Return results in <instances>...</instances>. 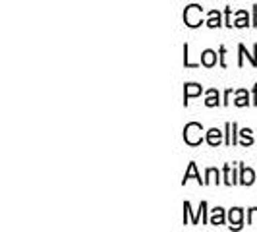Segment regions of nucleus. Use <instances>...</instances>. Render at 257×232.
I'll return each instance as SVG.
<instances>
[{"label":"nucleus","mask_w":257,"mask_h":232,"mask_svg":"<svg viewBox=\"0 0 257 232\" xmlns=\"http://www.w3.org/2000/svg\"><path fill=\"white\" fill-rule=\"evenodd\" d=\"M236 95H238L236 101H234L236 107H248V105H250V95H248V91L246 89H240Z\"/></svg>","instance_id":"nucleus-13"},{"label":"nucleus","mask_w":257,"mask_h":232,"mask_svg":"<svg viewBox=\"0 0 257 232\" xmlns=\"http://www.w3.org/2000/svg\"><path fill=\"white\" fill-rule=\"evenodd\" d=\"M207 143L211 145V147H219L220 142H222V132L220 130H217V128H211L209 132H207Z\"/></svg>","instance_id":"nucleus-7"},{"label":"nucleus","mask_w":257,"mask_h":232,"mask_svg":"<svg viewBox=\"0 0 257 232\" xmlns=\"http://www.w3.org/2000/svg\"><path fill=\"white\" fill-rule=\"evenodd\" d=\"M242 219H244V211L240 207L230 209L228 213V221H230V229H242Z\"/></svg>","instance_id":"nucleus-4"},{"label":"nucleus","mask_w":257,"mask_h":232,"mask_svg":"<svg viewBox=\"0 0 257 232\" xmlns=\"http://www.w3.org/2000/svg\"><path fill=\"white\" fill-rule=\"evenodd\" d=\"M184 64H186V68H197V64H192V62H190V56H188V45H184Z\"/></svg>","instance_id":"nucleus-20"},{"label":"nucleus","mask_w":257,"mask_h":232,"mask_svg":"<svg viewBox=\"0 0 257 232\" xmlns=\"http://www.w3.org/2000/svg\"><path fill=\"white\" fill-rule=\"evenodd\" d=\"M207 25H209V27H220V25H222V21H220V14L217 12V10H211V12H209Z\"/></svg>","instance_id":"nucleus-14"},{"label":"nucleus","mask_w":257,"mask_h":232,"mask_svg":"<svg viewBox=\"0 0 257 232\" xmlns=\"http://www.w3.org/2000/svg\"><path fill=\"white\" fill-rule=\"evenodd\" d=\"M238 180L234 178V172H230V164H224V184L226 186H232V184H236Z\"/></svg>","instance_id":"nucleus-15"},{"label":"nucleus","mask_w":257,"mask_h":232,"mask_svg":"<svg viewBox=\"0 0 257 232\" xmlns=\"http://www.w3.org/2000/svg\"><path fill=\"white\" fill-rule=\"evenodd\" d=\"M209 223H211V225H215V227H219V225H224V209H222V207H217V209H213V215H211Z\"/></svg>","instance_id":"nucleus-11"},{"label":"nucleus","mask_w":257,"mask_h":232,"mask_svg":"<svg viewBox=\"0 0 257 232\" xmlns=\"http://www.w3.org/2000/svg\"><path fill=\"white\" fill-rule=\"evenodd\" d=\"M248 223H250V225H257V207L248 211Z\"/></svg>","instance_id":"nucleus-19"},{"label":"nucleus","mask_w":257,"mask_h":232,"mask_svg":"<svg viewBox=\"0 0 257 232\" xmlns=\"http://www.w3.org/2000/svg\"><path fill=\"white\" fill-rule=\"evenodd\" d=\"M220 101H219V91L217 89H209L207 91V99H205V105L207 107H217Z\"/></svg>","instance_id":"nucleus-12"},{"label":"nucleus","mask_w":257,"mask_h":232,"mask_svg":"<svg viewBox=\"0 0 257 232\" xmlns=\"http://www.w3.org/2000/svg\"><path fill=\"white\" fill-rule=\"evenodd\" d=\"M203 126L197 124V122H190V124H186L184 128V142L188 143V145H192V147H195V145H199L203 142Z\"/></svg>","instance_id":"nucleus-1"},{"label":"nucleus","mask_w":257,"mask_h":232,"mask_svg":"<svg viewBox=\"0 0 257 232\" xmlns=\"http://www.w3.org/2000/svg\"><path fill=\"white\" fill-rule=\"evenodd\" d=\"M240 136L244 138V142H242V145H244V147H248V145H252V143H254V138H252V130H250V128H244V130L240 132Z\"/></svg>","instance_id":"nucleus-18"},{"label":"nucleus","mask_w":257,"mask_h":232,"mask_svg":"<svg viewBox=\"0 0 257 232\" xmlns=\"http://www.w3.org/2000/svg\"><path fill=\"white\" fill-rule=\"evenodd\" d=\"M201 64L203 66H207V68H213V66L217 64V53H215V51H211V49L203 51L201 53Z\"/></svg>","instance_id":"nucleus-8"},{"label":"nucleus","mask_w":257,"mask_h":232,"mask_svg":"<svg viewBox=\"0 0 257 232\" xmlns=\"http://www.w3.org/2000/svg\"><path fill=\"white\" fill-rule=\"evenodd\" d=\"M238 51H240L238 66H244V56H248V58H250L252 66H257V45H254V54H248V51H246V47H244V45H240Z\"/></svg>","instance_id":"nucleus-6"},{"label":"nucleus","mask_w":257,"mask_h":232,"mask_svg":"<svg viewBox=\"0 0 257 232\" xmlns=\"http://www.w3.org/2000/svg\"><path fill=\"white\" fill-rule=\"evenodd\" d=\"M248 21H250V18H248V12L240 10V12H238V19L234 21V25H236V27H248Z\"/></svg>","instance_id":"nucleus-17"},{"label":"nucleus","mask_w":257,"mask_h":232,"mask_svg":"<svg viewBox=\"0 0 257 232\" xmlns=\"http://www.w3.org/2000/svg\"><path fill=\"white\" fill-rule=\"evenodd\" d=\"M224 53H226V49H224V47H220V66H222V68L226 66V62H224Z\"/></svg>","instance_id":"nucleus-21"},{"label":"nucleus","mask_w":257,"mask_h":232,"mask_svg":"<svg viewBox=\"0 0 257 232\" xmlns=\"http://www.w3.org/2000/svg\"><path fill=\"white\" fill-rule=\"evenodd\" d=\"M254 182H256V172L252 168H246L244 164H240V184L252 186Z\"/></svg>","instance_id":"nucleus-3"},{"label":"nucleus","mask_w":257,"mask_h":232,"mask_svg":"<svg viewBox=\"0 0 257 232\" xmlns=\"http://www.w3.org/2000/svg\"><path fill=\"white\" fill-rule=\"evenodd\" d=\"M236 128H238L236 122H232V124L226 122V145H234V143L238 142L236 140Z\"/></svg>","instance_id":"nucleus-10"},{"label":"nucleus","mask_w":257,"mask_h":232,"mask_svg":"<svg viewBox=\"0 0 257 232\" xmlns=\"http://www.w3.org/2000/svg\"><path fill=\"white\" fill-rule=\"evenodd\" d=\"M201 85H197V83H186V89H184V105H188V101L192 99V97H197V95H201Z\"/></svg>","instance_id":"nucleus-5"},{"label":"nucleus","mask_w":257,"mask_h":232,"mask_svg":"<svg viewBox=\"0 0 257 232\" xmlns=\"http://www.w3.org/2000/svg\"><path fill=\"white\" fill-rule=\"evenodd\" d=\"M201 14H203L201 6L190 4V6L186 8V12H184V21H186V25H188V27H199L203 23Z\"/></svg>","instance_id":"nucleus-2"},{"label":"nucleus","mask_w":257,"mask_h":232,"mask_svg":"<svg viewBox=\"0 0 257 232\" xmlns=\"http://www.w3.org/2000/svg\"><path fill=\"white\" fill-rule=\"evenodd\" d=\"M190 178H195L199 184H203L205 186V180H201V176L197 174V166H195V162H190V166H188V170H186V174H184V180L182 184H186Z\"/></svg>","instance_id":"nucleus-9"},{"label":"nucleus","mask_w":257,"mask_h":232,"mask_svg":"<svg viewBox=\"0 0 257 232\" xmlns=\"http://www.w3.org/2000/svg\"><path fill=\"white\" fill-rule=\"evenodd\" d=\"M205 176H207V180H205V184H211V182H217L219 184V170L217 168H207V172H205Z\"/></svg>","instance_id":"nucleus-16"}]
</instances>
